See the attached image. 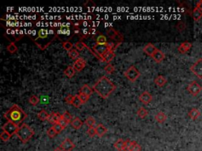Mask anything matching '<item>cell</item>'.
Segmentation results:
<instances>
[{"instance_id": "obj_49", "label": "cell", "mask_w": 202, "mask_h": 151, "mask_svg": "<svg viewBox=\"0 0 202 151\" xmlns=\"http://www.w3.org/2000/svg\"><path fill=\"white\" fill-rule=\"evenodd\" d=\"M132 151H142V146L138 144L137 143H136V144H135L134 146H133Z\"/></svg>"}, {"instance_id": "obj_10", "label": "cell", "mask_w": 202, "mask_h": 151, "mask_svg": "<svg viewBox=\"0 0 202 151\" xmlns=\"http://www.w3.org/2000/svg\"><path fill=\"white\" fill-rule=\"evenodd\" d=\"M59 147L63 151H72L74 149V147H75V145L74 144V143L70 139L66 138V140L61 143Z\"/></svg>"}, {"instance_id": "obj_32", "label": "cell", "mask_w": 202, "mask_h": 151, "mask_svg": "<svg viewBox=\"0 0 202 151\" xmlns=\"http://www.w3.org/2000/svg\"><path fill=\"white\" fill-rule=\"evenodd\" d=\"M118 32H117L115 29H113V28H110V29H108V31H107V34H108V36H109L112 40L115 39V36L118 35Z\"/></svg>"}, {"instance_id": "obj_50", "label": "cell", "mask_w": 202, "mask_h": 151, "mask_svg": "<svg viewBox=\"0 0 202 151\" xmlns=\"http://www.w3.org/2000/svg\"><path fill=\"white\" fill-rule=\"evenodd\" d=\"M196 7H197V8L200 9V10H202V0H200V1H199V2H197Z\"/></svg>"}, {"instance_id": "obj_17", "label": "cell", "mask_w": 202, "mask_h": 151, "mask_svg": "<svg viewBox=\"0 0 202 151\" xmlns=\"http://www.w3.org/2000/svg\"><path fill=\"white\" fill-rule=\"evenodd\" d=\"M60 117L61 115L59 114V113H58V112L57 113H56V112H52V113H50V114L49 115L48 118H47V121L54 125V124H57V123L59 122V120L60 119Z\"/></svg>"}, {"instance_id": "obj_34", "label": "cell", "mask_w": 202, "mask_h": 151, "mask_svg": "<svg viewBox=\"0 0 202 151\" xmlns=\"http://www.w3.org/2000/svg\"><path fill=\"white\" fill-rule=\"evenodd\" d=\"M72 105L76 108H79L80 106L82 105V103H81V99H80L78 94H77V95H74V101H73Z\"/></svg>"}, {"instance_id": "obj_41", "label": "cell", "mask_w": 202, "mask_h": 151, "mask_svg": "<svg viewBox=\"0 0 202 151\" xmlns=\"http://www.w3.org/2000/svg\"><path fill=\"white\" fill-rule=\"evenodd\" d=\"M104 70L108 74H111L115 72V68L114 67V66H113L111 64H108L106 66H105Z\"/></svg>"}, {"instance_id": "obj_1", "label": "cell", "mask_w": 202, "mask_h": 151, "mask_svg": "<svg viewBox=\"0 0 202 151\" xmlns=\"http://www.w3.org/2000/svg\"><path fill=\"white\" fill-rule=\"evenodd\" d=\"M57 36V32L54 29H41L36 33V36L32 38L41 50H45Z\"/></svg>"}, {"instance_id": "obj_28", "label": "cell", "mask_w": 202, "mask_h": 151, "mask_svg": "<svg viewBox=\"0 0 202 151\" xmlns=\"http://www.w3.org/2000/svg\"><path fill=\"white\" fill-rule=\"evenodd\" d=\"M124 145H125V141L122 139H119V140H117L116 142L114 144V146L115 147V149L118 151H123V149H124Z\"/></svg>"}, {"instance_id": "obj_31", "label": "cell", "mask_w": 202, "mask_h": 151, "mask_svg": "<svg viewBox=\"0 0 202 151\" xmlns=\"http://www.w3.org/2000/svg\"><path fill=\"white\" fill-rule=\"evenodd\" d=\"M84 124L89 127V128H94V125L95 124H96V121H95V119L93 117H89L85 120V121H84Z\"/></svg>"}, {"instance_id": "obj_45", "label": "cell", "mask_w": 202, "mask_h": 151, "mask_svg": "<svg viewBox=\"0 0 202 151\" xmlns=\"http://www.w3.org/2000/svg\"><path fill=\"white\" fill-rule=\"evenodd\" d=\"M52 127H53V128H54L55 131H56V133H57V134H59V133H61L62 131H63V129H64V128H62V126H61L60 124H59V123H57V124H54V125H53Z\"/></svg>"}, {"instance_id": "obj_39", "label": "cell", "mask_w": 202, "mask_h": 151, "mask_svg": "<svg viewBox=\"0 0 202 151\" xmlns=\"http://www.w3.org/2000/svg\"><path fill=\"white\" fill-rule=\"evenodd\" d=\"M62 117L64 118L65 120H66V121H67L68 123H71V121H73V117H72V115L70 114V113L69 112H68V111H65L64 112H63V114L62 115Z\"/></svg>"}, {"instance_id": "obj_46", "label": "cell", "mask_w": 202, "mask_h": 151, "mask_svg": "<svg viewBox=\"0 0 202 151\" xmlns=\"http://www.w3.org/2000/svg\"><path fill=\"white\" fill-rule=\"evenodd\" d=\"M87 133L90 137H93V136H95L96 135V128H89V129H88Z\"/></svg>"}, {"instance_id": "obj_7", "label": "cell", "mask_w": 202, "mask_h": 151, "mask_svg": "<svg viewBox=\"0 0 202 151\" xmlns=\"http://www.w3.org/2000/svg\"><path fill=\"white\" fill-rule=\"evenodd\" d=\"M190 70L198 79H202V58L196 61L195 63L191 66Z\"/></svg>"}, {"instance_id": "obj_33", "label": "cell", "mask_w": 202, "mask_h": 151, "mask_svg": "<svg viewBox=\"0 0 202 151\" xmlns=\"http://www.w3.org/2000/svg\"><path fill=\"white\" fill-rule=\"evenodd\" d=\"M7 49L9 52L10 53V54H14V53L17 52V46L15 45V43H14V42L10 43L7 46Z\"/></svg>"}, {"instance_id": "obj_38", "label": "cell", "mask_w": 202, "mask_h": 151, "mask_svg": "<svg viewBox=\"0 0 202 151\" xmlns=\"http://www.w3.org/2000/svg\"><path fill=\"white\" fill-rule=\"evenodd\" d=\"M62 47H63L66 50L70 51V50L73 49V47H74V44H73L71 42H70V41H66V42H64L63 43H62Z\"/></svg>"}, {"instance_id": "obj_14", "label": "cell", "mask_w": 202, "mask_h": 151, "mask_svg": "<svg viewBox=\"0 0 202 151\" xmlns=\"http://www.w3.org/2000/svg\"><path fill=\"white\" fill-rule=\"evenodd\" d=\"M152 57L153 58V60L155 61L156 62H157V63H160V62H163V61L164 60V58H165V54H164V53H163L162 50L157 49V50L155 52V54L152 56Z\"/></svg>"}, {"instance_id": "obj_22", "label": "cell", "mask_w": 202, "mask_h": 151, "mask_svg": "<svg viewBox=\"0 0 202 151\" xmlns=\"http://www.w3.org/2000/svg\"><path fill=\"white\" fill-rule=\"evenodd\" d=\"M167 119V115L164 113L163 112H159L155 116V120L156 121V122L160 123V124H163L165 122Z\"/></svg>"}, {"instance_id": "obj_23", "label": "cell", "mask_w": 202, "mask_h": 151, "mask_svg": "<svg viewBox=\"0 0 202 151\" xmlns=\"http://www.w3.org/2000/svg\"><path fill=\"white\" fill-rule=\"evenodd\" d=\"M93 92V90L92 89L91 87L89 86L88 85V84H84L83 85L82 87H81V89H80L79 93H82V94H86L88 96H90Z\"/></svg>"}, {"instance_id": "obj_29", "label": "cell", "mask_w": 202, "mask_h": 151, "mask_svg": "<svg viewBox=\"0 0 202 151\" xmlns=\"http://www.w3.org/2000/svg\"><path fill=\"white\" fill-rule=\"evenodd\" d=\"M68 55H69V57H70L71 59H73V60H77V59L79 58L80 54L77 49H72L70 51H69Z\"/></svg>"}, {"instance_id": "obj_16", "label": "cell", "mask_w": 202, "mask_h": 151, "mask_svg": "<svg viewBox=\"0 0 202 151\" xmlns=\"http://www.w3.org/2000/svg\"><path fill=\"white\" fill-rule=\"evenodd\" d=\"M189 117L193 121H196L200 116V111L197 108H193L188 112Z\"/></svg>"}, {"instance_id": "obj_9", "label": "cell", "mask_w": 202, "mask_h": 151, "mask_svg": "<svg viewBox=\"0 0 202 151\" xmlns=\"http://www.w3.org/2000/svg\"><path fill=\"white\" fill-rule=\"evenodd\" d=\"M18 128L19 126L16 125L14 123L7 121V122L2 127V129L4 130L5 131H7V132H8L9 134L12 136L14 135V134L16 135V132H17Z\"/></svg>"}, {"instance_id": "obj_35", "label": "cell", "mask_w": 202, "mask_h": 151, "mask_svg": "<svg viewBox=\"0 0 202 151\" xmlns=\"http://www.w3.org/2000/svg\"><path fill=\"white\" fill-rule=\"evenodd\" d=\"M96 44H106L108 43V40H107L106 36L103 35H99V36L96 38Z\"/></svg>"}, {"instance_id": "obj_37", "label": "cell", "mask_w": 202, "mask_h": 151, "mask_svg": "<svg viewBox=\"0 0 202 151\" xmlns=\"http://www.w3.org/2000/svg\"><path fill=\"white\" fill-rule=\"evenodd\" d=\"M75 47L78 50H83L84 48L89 49V47L84 42H82V41H78V43H76Z\"/></svg>"}, {"instance_id": "obj_4", "label": "cell", "mask_w": 202, "mask_h": 151, "mask_svg": "<svg viewBox=\"0 0 202 151\" xmlns=\"http://www.w3.org/2000/svg\"><path fill=\"white\" fill-rule=\"evenodd\" d=\"M34 134H35L34 130L26 124H23L19 126L18 129L16 132V135L23 143H28L31 138L34 135Z\"/></svg>"}, {"instance_id": "obj_15", "label": "cell", "mask_w": 202, "mask_h": 151, "mask_svg": "<svg viewBox=\"0 0 202 151\" xmlns=\"http://www.w3.org/2000/svg\"><path fill=\"white\" fill-rule=\"evenodd\" d=\"M157 50V48L152 43H148L145 47H144V52L149 56H152L155 52Z\"/></svg>"}, {"instance_id": "obj_19", "label": "cell", "mask_w": 202, "mask_h": 151, "mask_svg": "<svg viewBox=\"0 0 202 151\" xmlns=\"http://www.w3.org/2000/svg\"><path fill=\"white\" fill-rule=\"evenodd\" d=\"M96 135H97L99 137H102V136H103L106 134L107 131H108V129H107L106 127H105L103 124H99L96 127Z\"/></svg>"}, {"instance_id": "obj_42", "label": "cell", "mask_w": 202, "mask_h": 151, "mask_svg": "<svg viewBox=\"0 0 202 151\" xmlns=\"http://www.w3.org/2000/svg\"><path fill=\"white\" fill-rule=\"evenodd\" d=\"M78 96H79V98H80V99H81L82 104H85L89 100V98H90V96H88V95H86V94H82V93H79Z\"/></svg>"}, {"instance_id": "obj_51", "label": "cell", "mask_w": 202, "mask_h": 151, "mask_svg": "<svg viewBox=\"0 0 202 151\" xmlns=\"http://www.w3.org/2000/svg\"><path fill=\"white\" fill-rule=\"evenodd\" d=\"M53 151H63V150H62L60 147H58V148H55Z\"/></svg>"}, {"instance_id": "obj_3", "label": "cell", "mask_w": 202, "mask_h": 151, "mask_svg": "<svg viewBox=\"0 0 202 151\" xmlns=\"http://www.w3.org/2000/svg\"><path fill=\"white\" fill-rule=\"evenodd\" d=\"M3 117L7 120V121L14 123L18 126L27 117V114L17 105H13L12 107L6 113H4Z\"/></svg>"}, {"instance_id": "obj_43", "label": "cell", "mask_w": 202, "mask_h": 151, "mask_svg": "<svg viewBox=\"0 0 202 151\" xmlns=\"http://www.w3.org/2000/svg\"><path fill=\"white\" fill-rule=\"evenodd\" d=\"M58 123H59V124H60L61 126H62V128H64V129L66 128V127H67L68 124H69V123H68L67 121H66V120L64 119V118L62 117V115H61V117H60V119L59 120V122H58Z\"/></svg>"}, {"instance_id": "obj_21", "label": "cell", "mask_w": 202, "mask_h": 151, "mask_svg": "<svg viewBox=\"0 0 202 151\" xmlns=\"http://www.w3.org/2000/svg\"><path fill=\"white\" fill-rule=\"evenodd\" d=\"M154 82H155L156 85H157L158 87H163V86L165 85L166 84H167V80L163 76H158L155 79V80H154Z\"/></svg>"}, {"instance_id": "obj_26", "label": "cell", "mask_w": 202, "mask_h": 151, "mask_svg": "<svg viewBox=\"0 0 202 151\" xmlns=\"http://www.w3.org/2000/svg\"><path fill=\"white\" fill-rule=\"evenodd\" d=\"M75 69L73 66H68L64 71V74L69 78H72L74 75H75Z\"/></svg>"}, {"instance_id": "obj_13", "label": "cell", "mask_w": 202, "mask_h": 151, "mask_svg": "<svg viewBox=\"0 0 202 151\" xmlns=\"http://www.w3.org/2000/svg\"><path fill=\"white\" fill-rule=\"evenodd\" d=\"M193 45L191 43L188 42V41H185V42L182 43L179 45V47H178V50L180 54H185L186 52H188L189 50L192 48Z\"/></svg>"}, {"instance_id": "obj_47", "label": "cell", "mask_w": 202, "mask_h": 151, "mask_svg": "<svg viewBox=\"0 0 202 151\" xmlns=\"http://www.w3.org/2000/svg\"><path fill=\"white\" fill-rule=\"evenodd\" d=\"M74 95L69 94L67 97L65 98V102H66V103H67V104H69V105L72 104L73 101H74Z\"/></svg>"}, {"instance_id": "obj_12", "label": "cell", "mask_w": 202, "mask_h": 151, "mask_svg": "<svg viewBox=\"0 0 202 151\" xmlns=\"http://www.w3.org/2000/svg\"><path fill=\"white\" fill-rule=\"evenodd\" d=\"M139 100L141 101V103H143L144 105H148L152 100V96L150 94L148 91H144L142 93L140 96H139Z\"/></svg>"}, {"instance_id": "obj_27", "label": "cell", "mask_w": 202, "mask_h": 151, "mask_svg": "<svg viewBox=\"0 0 202 151\" xmlns=\"http://www.w3.org/2000/svg\"><path fill=\"white\" fill-rule=\"evenodd\" d=\"M49 115L50 114H49L47 111L44 110V109H42V110H41L39 112H38L37 117H38V118H39L41 121H47V118H48Z\"/></svg>"}, {"instance_id": "obj_5", "label": "cell", "mask_w": 202, "mask_h": 151, "mask_svg": "<svg viewBox=\"0 0 202 151\" xmlns=\"http://www.w3.org/2000/svg\"><path fill=\"white\" fill-rule=\"evenodd\" d=\"M125 76L131 82H135L141 76L140 72L137 69L135 66H132L125 72Z\"/></svg>"}, {"instance_id": "obj_11", "label": "cell", "mask_w": 202, "mask_h": 151, "mask_svg": "<svg viewBox=\"0 0 202 151\" xmlns=\"http://www.w3.org/2000/svg\"><path fill=\"white\" fill-rule=\"evenodd\" d=\"M86 64H87V62H86V61L84 60V58L79 57V58L77 59V60L74 62L73 67L74 68L76 72H81L82 69H84V67L86 66Z\"/></svg>"}, {"instance_id": "obj_36", "label": "cell", "mask_w": 202, "mask_h": 151, "mask_svg": "<svg viewBox=\"0 0 202 151\" xmlns=\"http://www.w3.org/2000/svg\"><path fill=\"white\" fill-rule=\"evenodd\" d=\"M10 137H11V135H10L8 132H7V131H5L4 130H2V131L1 132V135H0V138H1V140H2V141L3 142L9 141Z\"/></svg>"}, {"instance_id": "obj_48", "label": "cell", "mask_w": 202, "mask_h": 151, "mask_svg": "<svg viewBox=\"0 0 202 151\" xmlns=\"http://www.w3.org/2000/svg\"><path fill=\"white\" fill-rule=\"evenodd\" d=\"M177 29H179V31H182L185 29V24L182 23V22H179V23L177 25Z\"/></svg>"}, {"instance_id": "obj_6", "label": "cell", "mask_w": 202, "mask_h": 151, "mask_svg": "<svg viewBox=\"0 0 202 151\" xmlns=\"http://www.w3.org/2000/svg\"><path fill=\"white\" fill-rule=\"evenodd\" d=\"M187 91L191 95L193 96H197V94H200L202 91V87L200 84H199L197 81L194 80L189 84V85L187 86Z\"/></svg>"}, {"instance_id": "obj_8", "label": "cell", "mask_w": 202, "mask_h": 151, "mask_svg": "<svg viewBox=\"0 0 202 151\" xmlns=\"http://www.w3.org/2000/svg\"><path fill=\"white\" fill-rule=\"evenodd\" d=\"M93 51H95L96 54H99L101 57H103V54H106L108 50H110L109 45H108V43L106 44H96L93 47Z\"/></svg>"}, {"instance_id": "obj_25", "label": "cell", "mask_w": 202, "mask_h": 151, "mask_svg": "<svg viewBox=\"0 0 202 151\" xmlns=\"http://www.w3.org/2000/svg\"><path fill=\"white\" fill-rule=\"evenodd\" d=\"M137 142L133 141V140H127L125 141V145H124V149H123V151H132L133 146L136 144Z\"/></svg>"}, {"instance_id": "obj_30", "label": "cell", "mask_w": 202, "mask_h": 151, "mask_svg": "<svg viewBox=\"0 0 202 151\" xmlns=\"http://www.w3.org/2000/svg\"><path fill=\"white\" fill-rule=\"evenodd\" d=\"M137 116L140 118H142V119L145 118L148 115V110H147L146 109H145L144 107H141L140 109L137 110Z\"/></svg>"}, {"instance_id": "obj_44", "label": "cell", "mask_w": 202, "mask_h": 151, "mask_svg": "<svg viewBox=\"0 0 202 151\" xmlns=\"http://www.w3.org/2000/svg\"><path fill=\"white\" fill-rule=\"evenodd\" d=\"M47 135H48V137L54 138L55 136L56 135H57V133H56V131H55L54 128H53V127H51V128H50L48 130H47Z\"/></svg>"}, {"instance_id": "obj_40", "label": "cell", "mask_w": 202, "mask_h": 151, "mask_svg": "<svg viewBox=\"0 0 202 151\" xmlns=\"http://www.w3.org/2000/svg\"><path fill=\"white\" fill-rule=\"evenodd\" d=\"M29 103L32 106H36L38 103H40V99L38 98V97H36V95H32L29 98Z\"/></svg>"}, {"instance_id": "obj_20", "label": "cell", "mask_w": 202, "mask_h": 151, "mask_svg": "<svg viewBox=\"0 0 202 151\" xmlns=\"http://www.w3.org/2000/svg\"><path fill=\"white\" fill-rule=\"evenodd\" d=\"M70 124L73 128L76 130L80 129L83 125V122L79 117H74V119H73V121H71Z\"/></svg>"}, {"instance_id": "obj_24", "label": "cell", "mask_w": 202, "mask_h": 151, "mask_svg": "<svg viewBox=\"0 0 202 151\" xmlns=\"http://www.w3.org/2000/svg\"><path fill=\"white\" fill-rule=\"evenodd\" d=\"M115 57V54L114 51H112V50H108L106 54H104L103 55V61L108 62V63H109L110 62H111Z\"/></svg>"}, {"instance_id": "obj_2", "label": "cell", "mask_w": 202, "mask_h": 151, "mask_svg": "<svg viewBox=\"0 0 202 151\" xmlns=\"http://www.w3.org/2000/svg\"><path fill=\"white\" fill-rule=\"evenodd\" d=\"M93 91L97 93L101 98L106 99L115 91L116 86L107 76H103L93 85Z\"/></svg>"}, {"instance_id": "obj_18", "label": "cell", "mask_w": 202, "mask_h": 151, "mask_svg": "<svg viewBox=\"0 0 202 151\" xmlns=\"http://www.w3.org/2000/svg\"><path fill=\"white\" fill-rule=\"evenodd\" d=\"M191 15H192V17L194 21H198L202 17V10H200V9H198L197 7H195V8L193 10Z\"/></svg>"}]
</instances>
